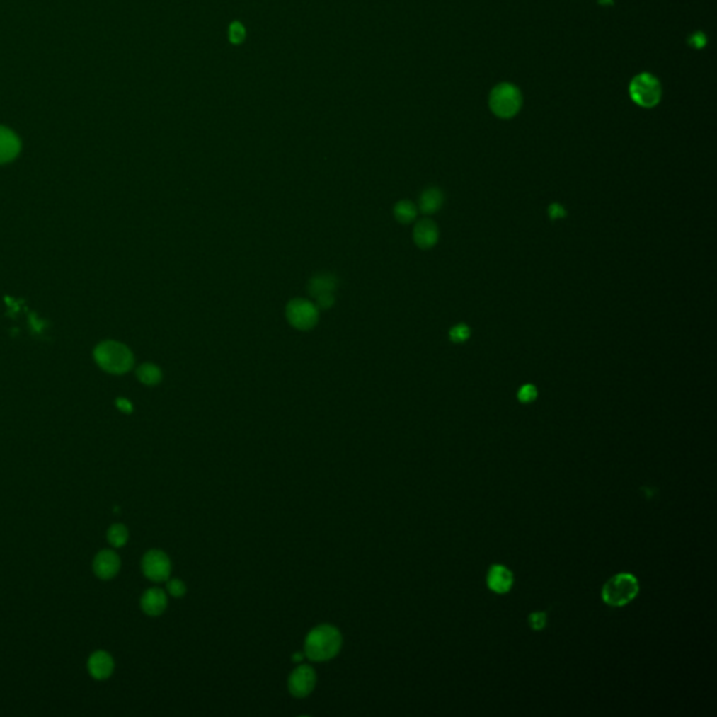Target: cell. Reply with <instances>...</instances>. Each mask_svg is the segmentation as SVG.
Instances as JSON below:
<instances>
[{"instance_id": "obj_1", "label": "cell", "mask_w": 717, "mask_h": 717, "mask_svg": "<svg viewBox=\"0 0 717 717\" xmlns=\"http://www.w3.org/2000/svg\"><path fill=\"white\" fill-rule=\"evenodd\" d=\"M342 648V635L332 625H320L306 638L304 655L311 661H328Z\"/></svg>"}, {"instance_id": "obj_2", "label": "cell", "mask_w": 717, "mask_h": 717, "mask_svg": "<svg viewBox=\"0 0 717 717\" xmlns=\"http://www.w3.org/2000/svg\"><path fill=\"white\" fill-rule=\"evenodd\" d=\"M96 363L111 374H124L133 367L131 349L117 340H104L94 349Z\"/></svg>"}, {"instance_id": "obj_3", "label": "cell", "mask_w": 717, "mask_h": 717, "mask_svg": "<svg viewBox=\"0 0 717 717\" xmlns=\"http://www.w3.org/2000/svg\"><path fill=\"white\" fill-rule=\"evenodd\" d=\"M522 93L515 84L500 83L491 93L489 97L491 111L502 120H510L516 117L522 110Z\"/></svg>"}, {"instance_id": "obj_4", "label": "cell", "mask_w": 717, "mask_h": 717, "mask_svg": "<svg viewBox=\"0 0 717 717\" xmlns=\"http://www.w3.org/2000/svg\"><path fill=\"white\" fill-rule=\"evenodd\" d=\"M639 592V582L631 573H619L609 579L602 588V600L611 607L629 604Z\"/></svg>"}, {"instance_id": "obj_5", "label": "cell", "mask_w": 717, "mask_h": 717, "mask_svg": "<svg viewBox=\"0 0 717 717\" xmlns=\"http://www.w3.org/2000/svg\"><path fill=\"white\" fill-rule=\"evenodd\" d=\"M629 94L635 104L643 108H653L661 100V84L652 73H641L629 84Z\"/></svg>"}, {"instance_id": "obj_6", "label": "cell", "mask_w": 717, "mask_h": 717, "mask_svg": "<svg viewBox=\"0 0 717 717\" xmlns=\"http://www.w3.org/2000/svg\"><path fill=\"white\" fill-rule=\"evenodd\" d=\"M320 310L313 302L304 299H293L286 307V319L289 324L299 331H310L319 323Z\"/></svg>"}, {"instance_id": "obj_7", "label": "cell", "mask_w": 717, "mask_h": 717, "mask_svg": "<svg viewBox=\"0 0 717 717\" xmlns=\"http://www.w3.org/2000/svg\"><path fill=\"white\" fill-rule=\"evenodd\" d=\"M142 570L143 575L154 583L167 582L171 575L170 558L163 551L151 549L143 556Z\"/></svg>"}, {"instance_id": "obj_8", "label": "cell", "mask_w": 717, "mask_h": 717, "mask_svg": "<svg viewBox=\"0 0 717 717\" xmlns=\"http://www.w3.org/2000/svg\"><path fill=\"white\" fill-rule=\"evenodd\" d=\"M317 684V674L313 667L303 664L299 665L289 677V691L294 698H306L309 696Z\"/></svg>"}, {"instance_id": "obj_9", "label": "cell", "mask_w": 717, "mask_h": 717, "mask_svg": "<svg viewBox=\"0 0 717 717\" xmlns=\"http://www.w3.org/2000/svg\"><path fill=\"white\" fill-rule=\"evenodd\" d=\"M93 569L97 578L103 580H110L115 578L121 569V559L117 552L104 549L97 553L93 562Z\"/></svg>"}, {"instance_id": "obj_10", "label": "cell", "mask_w": 717, "mask_h": 717, "mask_svg": "<svg viewBox=\"0 0 717 717\" xmlns=\"http://www.w3.org/2000/svg\"><path fill=\"white\" fill-rule=\"evenodd\" d=\"M413 241L422 250L435 247L439 241V227L430 219H422L413 229Z\"/></svg>"}, {"instance_id": "obj_11", "label": "cell", "mask_w": 717, "mask_h": 717, "mask_svg": "<svg viewBox=\"0 0 717 717\" xmlns=\"http://www.w3.org/2000/svg\"><path fill=\"white\" fill-rule=\"evenodd\" d=\"M114 667H115L114 658L111 657L110 653L104 652V650L93 653L88 658V662H87L88 672L96 679L110 678L114 672Z\"/></svg>"}, {"instance_id": "obj_12", "label": "cell", "mask_w": 717, "mask_h": 717, "mask_svg": "<svg viewBox=\"0 0 717 717\" xmlns=\"http://www.w3.org/2000/svg\"><path fill=\"white\" fill-rule=\"evenodd\" d=\"M140 607L146 615L159 616L167 608V595L161 588H149L142 595Z\"/></svg>"}, {"instance_id": "obj_13", "label": "cell", "mask_w": 717, "mask_h": 717, "mask_svg": "<svg viewBox=\"0 0 717 717\" xmlns=\"http://www.w3.org/2000/svg\"><path fill=\"white\" fill-rule=\"evenodd\" d=\"M20 150L21 142L18 136L11 130L0 125V164H6L14 160L18 156Z\"/></svg>"}, {"instance_id": "obj_14", "label": "cell", "mask_w": 717, "mask_h": 717, "mask_svg": "<svg viewBox=\"0 0 717 717\" xmlns=\"http://www.w3.org/2000/svg\"><path fill=\"white\" fill-rule=\"evenodd\" d=\"M488 586L498 594H505L513 586V573L503 565H495L488 573Z\"/></svg>"}, {"instance_id": "obj_15", "label": "cell", "mask_w": 717, "mask_h": 717, "mask_svg": "<svg viewBox=\"0 0 717 717\" xmlns=\"http://www.w3.org/2000/svg\"><path fill=\"white\" fill-rule=\"evenodd\" d=\"M338 287V277L332 273H320L310 279L309 282V293L316 299L319 296L333 293Z\"/></svg>"}, {"instance_id": "obj_16", "label": "cell", "mask_w": 717, "mask_h": 717, "mask_svg": "<svg viewBox=\"0 0 717 717\" xmlns=\"http://www.w3.org/2000/svg\"><path fill=\"white\" fill-rule=\"evenodd\" d=\"M443 202H444V196L439 188H428L420 195L419 207H420V212H423L426 214H432V213H436L437 210H440Z\"/></svg>"}, {"instance_id": "obj_17", "label": "cell", "mask_w": 717, "mask_h": 717, "mask_svg": "<svg viewBox=\"0 0 717 717\" xmlns=\"http://www.w3.org/2000/svg\"><path fill=\"white\" fill-rule=\"evenodd\" d=\"M136 376L144 386H157L161 382V370L153 363H143L137 367Z\"/></svg>"}, {"instance_id": "obj_18", "label": "cell", "mask_w": 717, "mask_h": 717, "mask_svg": "<svg viewBox=\"0 0 717 717\" xmlns=\"http://www.w3.org/2000/svg\"><path fill=\"white\" fill-rule=\"evenodd\" d=\"M394 216H395V219L399 223L408 224V223H412L416 219L418 210H416V206L412 202H409V200H401L394 207Z\"/></svg>"}, {"instance_id": "obj_19", "label": "cell", "mask_w": 717, "mask_h": 717, "mask_svg": "<svg viewBox=\"0 0 717 717\" xmlns=\"http://www.w3.org/2000/svg\"><path fill=\"white\" fill-rule=\"evenodd\" d=\"M107 537H108V542L113 546L121 548V546H124L128 542L130 532H128V528L124 524H114V525L110 527V529L107 532Z\"/></svg>"}, {"instance_id": "obj_20", "label": "cell", "mask_w": 717, "mask_h": 717, "mask_svg": "<svg viewBox=\"0 0 717 717\" xmlns=\"http://www.w3.org/2000/svg\"><path fill=\"white\" fill-rule=\"evenodd\" d=\"M469 336H471V329H469V326H465V324H457V326H453V328H452V331H450V339H452L454 343H462V342H465Z\"/></svg>"}, {"instance_id": "obj_21", "label": "cell", "mask_w": 717, "mask_h": 717, "mask_svg": "<svg viewBox=\"0 0 717 717\" xmlns=\"http://www.w3.org/2000/svg\"><path fill=\"white\" fill-rule=\"evenodd\" d=\"M167 591L170 595H173L176 598H181L187 594V586L180 579H171V580H167Z\"/></svg>"}, {"instance_id": "obj_22", "label": "cell", "mask_w": 717, "mask_h": 717, "mask_svg": "<svg viewBox=\"0 0 717 717\" xmlns=\"http://www.w3.org/2000/svg\"><path fill=\"white\" fill-rule=\"evenodd\" d=\"M229 38H230V41H231L233 44H240V42H243V41H244V38H246V28H244L240 23L234 21V23L230 25V30H229Z\"/></svg>"}, {"instance_id": "obj_23", "label": "cell", "mask_w": 717, "mask_h": 717, "mask_svg": "<svg viewBox=\"0 0 717 717\" xmlns=\"http://www.w3.org/2000/svg\"><path fill=\"white\" fill-rule=\"evenodd\" d=\"M517 396H519V401L522 402V403H529V402H534L537 399L538 391H537L535 386H532V384H524L522 389H520L519 394H517Z\"/></svg>"}, {"instance_id": "obj_24", "label": "cell", "mask_w": 717, "mask_h": 717, "mask_svg": "<svg viewBox=\"0 0 717 717\" xmlns=\"http://www.w3.org/2000/svg\"><path fill=\"white\" fill-rule=\"evenodd\" d=\"M528 624L531 626V629L534 631H541L545 628L546 625V614L545 612H532L528 618Z\"/></svg>"}, {"instance_id": "obj_25", "label": "cell", "mask_w": 717, "mask_h": 717, "mask_svg": "<svg viewBox=\"0 0 717 717\" xmlns=\"http://www.w3.org/2000/svg\"><path fill=\"white\" fill-rule=\"evenodd\" d=\"M316 300V306L319 310H328L333 306L335 303V297H333V293H328V294H323V296H319L314 299Z\"/></svg>"}, {"instance_id": "obj_26", "label": "cell", "mask_w": 717, "mask_h": 717, "mask_svg": "<svg viewBox=\"0 0 717 717\" xmlns=\"http://www.w3.org/2000/svg\"><path fill=\"white\" fill-rule=\"evenodd\" d=\"M548 213H549V217L552 220L563 219L566 216V210H565V207L561 203H552L549 206V209H548Z\"/></svg>"}, {"instance_id": "obj_27", "label": "cell", "mask_w": 717, "mask_h": 717, "mask_svg": "<svg viewBox=\"0 0 717 717\" xmlns=\"http://www.w3.org/2000/svg\"><path fill=\"white\" fill-rule=\"evenodd\" d=\"M115 403H117L118 409L122 411V412H125V413H131L132 409H133L131 402L128 399H125V398H118Z\"/></svg>"}, {"instance_id": "obj_28", "label": "cell", "mask_w": 717, "mask_h": 717, "mask_svg": "<svg viewBox=\"0 0 717 717\" xmlns=\"http://www.w3.org/2000/svg\"><path fill=\"white\" fill-rule=\"evenodd\" d=\"M303 658H304V654H302V653H296V654L293 655V661H296V662H297V661H302Z\"/></svg>"}]
</instances>
